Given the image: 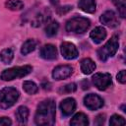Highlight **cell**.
<instances>
[{
	"label": "cell",
	"instance_id": "1f68e13d",
	"mask_svg": "<svg viewBox=\"0 0 126 126\" xmlns=\"http://www.w3.org/2000/svg\"><path fill=\"white\" fill-rule=\"evenodd\" d=\"M50 2H51L53 5H57L58 2H59V0H50Z\"/></svg>",
	"mask_w": 126,
	"mask_h": 126
},
{
	"label": "cell",
	"instance_id": "44dd1931",
	"mask_svg": "<svg viewBox=\"0 0 126 126\" xmlns=\"http://www.w3.org/2000/svg\"><path fill=\"white\" fill-rule=\"evenodd\" d=\"M23 89L25 90L26 93H28L29 94H34L37 93L38 91V87L36 86V84L32 81H25L23 83Z\"/></svg>",
	"mask_w": 126,
	"mask_h": 126
},
{
	"label": "cell",
	"instance_id": "6da1fadb",
	"mask_svg": "<svg viewBox=\"0 0 126 126\" xmlns=\"http://www.w3.org/2000/svg\"><path fill=\"white\" fill-rule=\"evenodd\" d=\"M55 102L53 99H45L41 101L36 109L34 121L37 125H52L55 121Z\"/></svg>",
	"mask_w": 126,
	"mask_h": 126
},
{
	"label": "cell",
	"instance_id": "7c38bea8",
	"mask_svg": "<svg viewBox=\"0 0 126 126\" xmlns=\"http://www.w3.org/2000/svg\"><path fill=\"white\" fill-rule=\"evenodd\" d=\"M75 108H76V101L72 97H67L63 99L60 103V109L65 116L71 115L75 111Z\"/></svg>",
	"mask_w": 126,
	"mask_h": 126
},
{
	"label": "cell",
	"instance_id": "d6986e66",
	"mask_svg": "<svg viewBox=\"0 0 126 126\" xmlns=\"http://www.w3.org/2000/svg\"><path fill=\"white\" fill-rule=\"evenodd\" d=\"M36 47V42L33 39H28L24 42V44L22 45L21 48V52L23 55H27L29 53H31L32 51H33Z\"/></svg>",
	"mask_w": 126,
	"mask_h": 126
},
{
	"label": "cell",
	"instance_id": "603a6c76",
	"mask_svg": "<svg viewBox=\"0 0 126 126\" xmlns=\"http://www.w3.org/2000/svg\"><path fill=\"white\" fill-rule=\"evenodd\" d=\"M59 29V24L57 22H51L49 24H47V26L45 27V34L47 36H54Z\"/></svg>",
	"mask_w": 126,
	"mask_h": 126
},
{
	"label": "cell",
	"instance_id": "2e32d148",
	"mask_svg": "<svg viewBox=\"0 0 126 126\" xmlns=\"http://www.w3.org/2000/svg\"><path fill=\"white\" fill-rule=\"evenodd\" d=\"M78 6L82 11L87 13H94L96 7L94 0H80Z\"/></svg>",
	"mask_w": 126,
	"mask_h": 126
},
{
	"label": "cell",
	"instance_id": "4fadbf2b",
	"mask_svg": "<svg viewBox=\"0 0 126 126\" xmlns=\"http://www.w3.org/2000/svg\"><path fill=\"white\" fill-rule=\"evenodd\" d=\"M50 18V11L48 9H44L41 12H39V14L37 16H35L33 18V20L32 21V26L33 27H39L42 24L46 23Z\"/></svg>",
	"mask_w": 126,
	"mask_h": 126
},
{
	"label": "cell",
	"instance_id": "e0dca14e",
	"mask_svg": "<svg viewBox=\"0 0 126 126\" xmlns=\"http://www.w3.org/2000/svg\"><path fill=\"white\" fill-rule=\"evenodd\" d=\"M70 124L73 126H87L89 124V119H88L87 115L80 112V113H77L74 115Z\"/></svg>",
	"mask_w": 126,
	"mask_h": 126
},
{
	"label": "cell",
	"instance_id": "ac0fdd59",
	"mask_svg": "<svg viewBox=\"0 0 126 126\" xmlns=\"http://www.w3.org/2000/svg\"><path fill=\"white\" fill-rule=\"evenodd\" d=\"M29 109L28 107L22 105V106H19L16 110V118L17 120L20 122V123H26L28 121V117H29Z\"/></svg>",
	"mask_w": 126,
	"mask_h": 126
},
{
	"label": "cell",
	"instance_id": "5bb4252c",
	"mask_svg": "<svg viewBox=\"0 0 126 126\" xmlns=\"http://www.w3.org/2000/svg\"><path fill=\"white\" fill-rule=\"evenodd\" d=\"M90 36L94 43H100L106 37V31L102 27H96L91 32Z\"/></svg>",
	"mask_w": 126,
	"mask_h": 126
},
{
	"label": "cell",
	"instance_id": "277c9868",
	"mask_svg": "<svg viewBox=\"0 0 126 126\" xmlns=\"http://www.w3.org/2000/svg\"><path fill=\"white\" fill-rule=\"evenodd\" d=\"M19 98V92L12 87H6L0 91V106L4 109L11 107Z\"/></svg>",
	"mask_w": 126,
	"mask_h": 126
},
{
	"label": "cell",
	"instance_id": "7a4b0ae2",
	"mask_svg": "<svg viewBox=\"0 0 126 126\" xmlns=\"http://www.w3.org/2000/svg\"><path fill=\"white\" fill-rule=\"evenodd\" d=\"M91 22L84 17H74L66 23V31L69 32L83 33L89 30Z\"/></svg>",
	"mask_w": 126,
	"mask_h": 126
},
{
	"label": "cell",
	"instance_id": "484cf974",
	"mask_svg": "<svg viewBox=\"0 0 126 126\" xmlns=\"http://www.w3.org/2000/svg\"><path fill=\"white\" fill-rule=\"evenodd\" d=\"M76 90H77V85L75 83H70V84H67L66 86H64L63 88H61V90L59 92L63 93V94H70V93H74Z\"/></svg>",
	"mask_w": 126,
	"mask_h": 126
},
{
	"label": "cell",
	"instance_id": "4dcf8cb0",
	"mask_svg": "<svg viewBox=\"0 0 126 126\" xmlns=\"http://www.w3.org/2000/svg\"><path fill=\"white\" fill-rule=\"evenodd\" d=\"M42 88H43L44 90H49V89H50V84H49V83L42 84Z\"/></svg>",
	"mask_w": 126,
	"mask_h": 126
},
{
	"label": "cell",
	"instance_id": "7402d4cb",
	"mask_svg": "<svg viewBox=\"0 0 126 126\" xmlns=\"http://www.w3.org/2000/svg\"><path fill=\"white\" fill-rule=\"evenodd\" d=\"M7 9L12 11H19L24 8V3L21 0H8L5 3Z\"/></svg>",
	"mask_w": 126,
	"mask_h": 126
},
{
	"label": "cell",
	"instance_id": "5b68a950",
	"mask_svg": "<svg viewBox=\"0 0 126 126\" xmlns=\"http://www.w3.org/2000/svg\"><path fill=\"white\" fill-rule=\"evenodd\" d=\"M32 68L30 65H25V66H20V67H13V68L4 70L1 73L0 78L4 81H12L14 79L23 78V77L27 76L28 74H30L32 72Z\"/></svg>",
	"mask_w": 126,
	"mask_h": 126
},
{
	"label": "cell",
	"instance_id": "ba28073f",
	"mask_svg": "<svg viewBox=\"0 0 126 126\" xmlns=\"http://www.w3.org/2000/svg\"><path fill=\"white\" fill-rule=\"evenodd\" d=\"M61 53H62L63 57L67 60L75 59L79 54L77 47L73 43L66 42V41L61 44Z\"/></svg>",
	"mask_w": 126,
	"mask_h": 126
},
{
	"label": "cell",
	"instance_id": "f546056e",
	"mask_svg": "<svg viewBox=\"0 0 126 126\" xmlns=\"http://www.w3.org/2000/svg\"><path fill=\"white\" fill-rule=\"evenodd\" d=\"M12 121L8 117H1L0 118V125H11Z\"/></svg>",
	"mask_w": 126,
	"mask_h": 126
},
{
	"label": "cell",
	"instance_id": "9a60e30c",
	"mask_svg": "<svg viewBox=\"0 0 126 126\" xmlns=\"http://www.w3.org/2000/svg\"><path fill=\"white\" fill-rule=\"evenodd\" d=\"M94 70H95V64L92 59L85 58L81 61V71L84 74H86V75L92 74Z\"/></svg>",
	"mask_w": 126,
	"mask_h": 126
},
{
	"label": "cell",
	"instance_id": "8992f818",
	"mask_svg": "<svg viewBox=\"0 0 126 126\" xmlns=\"http://www.w3.org/2000/svg\"><path fill=\"white\" fill-rule=\"evenodd\" d=\"M93 83L99 91H104L112 84L111 76L108 73H96L93 76Z\"/></svg>",
	"mask_w": 126,
	"mask_h": 126
},
{
	"label": "cell",
	"instance_id": "83f0119b",
	"mask_svg": "<svg viewBox=\"0 0 126 126\" xmlns=\"http://www.w3.org/2000/svg\"><path fill=\"white\" fill-rule=\"evenodd\" d=\"M117 81L120 82L121 84H125L126 83V71L125 70H121L117 74Z\"/></svg>",
	"mask_w": 126,
	"mask_h": 126
},
{
	"label": "cell",
	"instance_id": "8fae6325",
	"mask_svg": "<svg viewBox=\"0 0 126 126\" xmlns=\"http://www.w3.org/2000/svg\"><path fill=\"white\" fill-rule=\"evenodd\" d=\"M39 55L45 60H53L57 57V49L52 44H45L40 48Z\"/></svg>",
	"mask_w": 126,
	"mask_h": 126
},
{
	"label": "cell",
	"instance_id": "4316f807",
	"mask_svg": "<svg viewBox=\"0 0 126 126\" xmlns=\"http://www.w3.org/2000/svg\"><path fill=\"white\" fill-rule=\"evenodd\" d=\"M72 8H73L72 6H70V5H66V6L58 7L57 10H56V12H57L58 15H64V14H67L69 11H71Z\"/></svg>",
	"mask_w": 126,
	"mask_h": 126
},
{
	"label": "cell",
	"instance_id": "ffe728a7",
	"mask_svg": "<svg viewBox=\"0 0 126 126\" xmlns=\"http://www.w3.org/2000/svg\"><path fill=\"white\" fill-rule=\"evenodd\" d=\"M14 57V51L11 48H5L0 52V60L4 64H9L13 60Z\"/></svg>",
	"mask_w": 126,
	"mask_h": 126
},
{
	"label": "cell",
	"instance_id": "d4e9b609",
	"mask_svg": "<svg viewBox=\"0 0 126 126\" xmlns=\"http://www.w3.org/2000/svg\"><path fill=\"white\" fill-rule=\"evenodd\" d=\"M112 2L114 3V5L117 7V10L120 14V16L122 18H125L126 16V6L124 1H120V0H112Z\"/></svg>",
	"mask_w": 126,
	"mask_h": 126
},
{
	"label": "cell",
	"instance_id": "3957f363",
	"mask_svg": "<svg viewBox=\"0 0 126 126\" xmlns=\"http://www.w3.org/2000/svg\"><path fill=\"white\" fill-rule=\"evenodd\" d=\"M119 42L118 37L116 35L112 36L102 47H100L97 50V57L101 61H106L109 57H112L115 55V53L118 50Z\"/></svg>",
	"mask_w": 126,
	"mask_h": 126
},
{
	"label": "cell",
	"instance_id": "9c48e42d",
	"mask_svg": "<svg viewBox=\"0 0 126 126\" xmlns=\"http://www.w3.org/2000/svg\"><path fill=\"white\" fill-rule=\"evenodd\" d=\"M73 72V68L69 65H60L54 68L52 72V77L55 80H64L71 76Z\"/></svg>",
	"mask_w": 126,
	"mask_h": 126
},
{
	"label": "cell",
	"instance_id": "cb8c5ba5",
	"mask_svg": "<svg viewBox=\"0 0 126 126\" xmlns=\"http://www.w3.org/2000/svg\"><path fill=\"white\" fill-rule=\"evenodd\" d=\"M125 119L120 116V115H117V114H114L110 117V120H109V124L110 125H114V126H119V125H125Z\"/></svg>",
	"mask_w": 126,
	"mask_h": 126
},
{
	"label": "cell",
	"instance_id": "52a82bcc",
	"mask_svg": "<svg viewBox=\"0 0 126 126\" xmlns=\"http://www.w3.org/2000/svg\"><path fill=\"white\" fill-rule=\"evenodd\" d=\"M84 103L85 105L91 109V110H96L100 107H102L103 105V100L100 96H98L97 94H87L84 98Z\"/></svg>",
	"mask_w": 126,
	"mask_h": 126
},
{
	"label": "cell",
	"instance_id": "30bf717a",
	"mask_svg": "<svg viewBox=\"0 0 126 126\" xmlns=\"http://www.w3.org/2000/svg\"><path fill=\"white\" fill-rule=\"evenodd\" d=\"M99 20H100V22H101L103 25H105V26H107V27H109V28H115V27H117V26L119 25V21H118V19H117V16H116L115 13H114L113 11H111V10L104 12V13L100 16Z\"/></svg>",
	"mask_w": 126,
	"mask_h": 126
},
{
	"label": "cell",
	"instance_id": "f1b7e54d",
	"mask_svg": "<svg viewBox=\"0 0 126 126\" xmlns=\"http://www.w3.org/2000/svg\"><path fill=\"white\" fill-rule=\"evenodd\" d=\"M104 117H105V116H104V114H100V115L96 116L94 123H95V124H97V125H101V124H103V122H104V120H105V118H104Z\"/></svg>",
	"mask_w": 126,
	"mask_h": 126
}]
</instances>
